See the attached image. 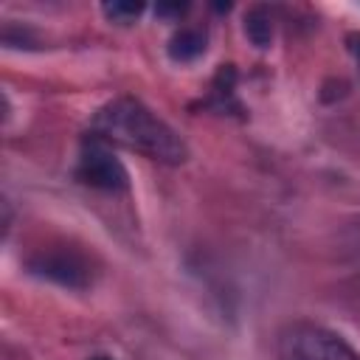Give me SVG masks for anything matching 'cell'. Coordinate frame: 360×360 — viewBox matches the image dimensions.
<instances>
[{
	"mask_svg": "<svg viewBox=\"0 0 360 360\" xmlns=\"http://www.w3.org/2000/svg\"><path fill=\"white\" fill-rule=\"evenodd\" d=\"M90 132L107 143L127 146L149 160L177 166L188 158L186 141L163 121L158 118L143 101L132 96H121L107 101L90 121Z\"/></svg>",
	"mask_w": 360,
	"mask_h": 360,
	"instance_id": "obj_1",
	"label": "cell"
},
{
	"mask_svg": "<svg viewBox=\"0 0 360 360\" xmlns=\"http://www.w3.org/2000/svg\"><path fill=\"white\" fill-rule=\"evenodd\" d=\"M276 360H360V352L335 329L298 318L278 329Z\"/></svg>",
	"mask_w": 360,
	"mask_h": 360,
	"instance_id": "obj_2",
	"label": "cell"
},
{
	"mask_svg": "<svg viewBox=\"0 0 360 360\" xmlns=\"http://www.w3.org/2000/svg\"><path fill=\"white\" fill-rule=\"evenodd\" d=\"M76 177L98 191H127L129 188V172L127 166L118 160V155L112 152V146L101 138H96L93 132L82 141L79 149V160H76Z\"/></svg>",
	"mask_w": 360,
	"mask_h": 360,
	"instance_id": "obj_3",
	"label": "cell"
},
{
	"mask_svg": "<svg viewBox=\"0 0 360 360\" xmlns=\"http://www.w3.org/2000/svg\"><path fill=\"white\" fill-rule=\"evenodd\" d=\"M28 270L34 276H42V278H48L59 287H68V290H84L93 281L87 256L79 253L76 248H68V245L37 250L28 259Z\"/></svg>",
	"mask_w": 360,
	"mask_h": 360,
	"instance_id": "obj_4",
	"label": "cell"
},
{
	"mask_svg": "<svg viewBox=\"0 0 360 360\" xmlns=\"http://www.w3.org/2000/svg\"><path fill=\"white\" fill-rule=\"evenodd\" d=\"M205 53V31L200 28H180L169 39V56L174 62H194Z\"/></svg>",
	"mask_w": 360,
	"mask_h": 360,
	"instance_id": "obj_5",
	"label": "cell"
},
{
	"mask_svg": "<svg viewBox=\"0 0 360 360\" xmlns=\"http://www.w3.org/2000/svg\"><path fill=\"white\" fill-rule=\"evenodd\" d=\"M245 34L256 48H267L273 39V17L264 6H253L245 14Z\"/></svg>",
	"mask_w": 360,
	"mask_h": 360,
	"instance_id": "obj_6",
	"label": "cell"
},
{
	"mask_svg": "<svg viewBox=\"0 0 360 360\" xmlns=\"http://www.w3.org/2000/svg\"><path fill=\"white\" fill-rule=\"evenodd\" d=\"M101 11H104V17H107L110 22L129 25V22H135V20L143 14V6H141V3H104Z\"/></svg>",
	"mask_w": 360,
	"mask_h": 360,
	"instance_id": "obj_7",
	"label": "cell"
},
{
	"mask_svg": "<svg viewBox=\"0 0 360 360\" xmlns=\"http://www.w3.org/2000/svg\"><path fill=\"white\" fill-rule=\"evenodd\" d=\"M338 242H340V253H343L346 259H352V262L360 264V219L349 222V225L340 231Z\"/></svg>",
	"mask_w": 360,
	"mask_h": 360,
	"instance_id": "obj_8",
	"label": "cell"
},
{
	"mask_svg": "<svg viewBox=\"0 0 360 360\" xmlns=\"http://www.w3.org/2000/svg\"><path fill=\"white\" fill-rule=\"evenodd\" d=\"M183 11H186V6H158V8H155L158 17H172V20H180Z\"/></svg>",
	"mask_w": 360,
	"mask_h": 360,
	"instance_id": "obj_9",
	"label": "cell"
},
{
	"mask_svg": "<svg viewBox=\"0 0 360 360\" xmlns=\"http://www.w3.org/2000/svg\"><path fill=\"white\" fill-rule=\"evenodd\" d=\"M349 53L354 56V62H357V70H360V34H349Z\"/></svg>",
	"mask_w": 360,
	"mask_h": 360,
	"instance_id": "obj_10",
	"label": "cell"
},
{
	"mask_svg": "<svg viewBox=\"0 0 360 360\" xmlns=\"http://www.w3.org/2000/svg\"><path fill=\"white\" fill-rule=\"evenodd\" d=\"M87 360H112L110 354H93V357H87Z\"/></svg>",
	"mask_w": 360,
	"mask_h": 360,
	"instance_id": "obj_11",
	"label": "cell"
}]
</instances>
